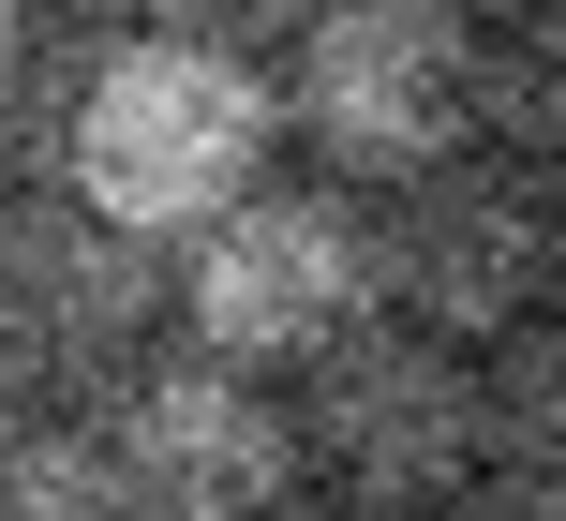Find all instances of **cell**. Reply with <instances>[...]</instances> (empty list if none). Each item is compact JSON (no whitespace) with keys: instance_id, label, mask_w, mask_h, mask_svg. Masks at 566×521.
<instances>
[{"instance_id":"cell-17","label":"cell","mask_w":566,"mask_h":521,"mask_svg":"<svg viewBox=\"0 0 566 521\" xmlns=\"http://www.w3.org/2000/svg\"><path fill=\"white\" fill-rule=\"evenodd\" d=\"M239 15H328V0H239Z\"/></svg>"},{"instance_id":"cell-16","label":"cell","mask_w":566,"mask_h":521,"mask_svg":"<svg viewBox=\"0 0 566 521\" xmlns=\"http://www.w3.org/2000/svg\"><path fill=\"white\" fill-rule=\"evenodd\" d=\"M283 521H358V507H328V492H298V507H283Z\"/></svg>"},{"instance_id":"cell-2","label":"cell","mask_w":566,"mask_h":521,"mask_svg":"<svg viewBox=\"0 0 566 521\" xmlns=\"http://www.w3.org/2000/svg\"><path fill=\"white\" fill-rule=\"evenodd\" d=\"M283 403H298L313 492L358 507V521H448L462 492H492V358L432 343L402 313H373L358 343H328Z\"/></svg>"},{"instance_id":"cell-8","label":"cell","mask_w":566,"mask_h":521,"mask_svg":"<svg viewBox=\"0 0 566 521\" xmlns=\"http://www.w3.org/2000/svg\"><path fill=\"white\" fill-rule=\"evenodd\" d=\"M478 135H492V164H522V179L566 194V0L478 30Z\"/></svg>"},{"instance_id":"cell-4","label":"cell","mask_w":566,"mask_h":521,"mask_svg":"<svg viewBox=\"0 0 566 521\" xmlns=\"http://www.w3.org/2000/svg\"><path fill=\"white\" fill-rule=\"evenodd\" d=\"M283 135L328 179H373V194L462 164V135H478V30L448 0H328V15H298Z\"/></svg>"},{"instance_id":"cell-9","label":"cell","mask_w":566,"mask_h":521,"mask_svg":"<svg viewBox=\"0 0 566 521\" xmlns=\"http://www.w3.org/2000/svg\"><path fill=\"white\" fill-rule=\"evenodd\" d=\"M0 521H135L119 447H105V417H90V403L15 417V433H0Z\"/></svg>"},{"instance_id":"cell-3","label":"cell","mask_w":566,"mask_h":521,"mask_svg":"<svg viewBox=\"0 0 566 521\" xmlns=\"http://www.w3.org/2000/svg\"><path fill=\"white\" fill-rule=\"evenodd\" d=\"M388 313V284H373V209L343 194V179H269L254 209H224V224L179 254V343L224 358V373L254 387H298L328 343H358V328Z\"/></svg>"},{"instance_id":"cell-10","label":"cell","mask_w":566,"mask_h":521,"mask_svg":"<svg viewBox=\"0 0 566 521\" xmlns=\"http://www.w3.org/2000/svg\"><path fill=\"white\" fill-rule=\"evenodd\" d=\"M492 477L566 492V313H537L522 343H492Z\"/></svg>"},{"instance_id":"cell-1","label":"cell","mask_w":566,"mask_h":521,"mask_svg":"<svg viewBox=\"0 0 566 521\" xmlns=\"http://www.w3.org/2000/svg\"><path fill=\"white\" fill-rule=\"evenodd\" d=\"M45 179L135 224L149 254H195L224 209L283 179V60L239 30H135V45H75L45 105Z\"/></svg>"},{"instance_id":"cell-15","label":"cell","mask_w":566,"mask_h":521,"mask_svg":"<svg viewBox=\"0 0 566 521\" xmlns=\"http://www.w3.org/2000/svg\"><path fill=\"white\" fill-rule=\"evenodd\" d=\"M30 179H45V164H0V238H15V194H30Z\"/></svg>"},{"instance_id":"cell-13","label":"cell","mask_w":566,"mask_h":521,"mask_svg":"<svg viewBox=\"0 0 566 521\" xmlns=\"http://www.w3.org/2000/svg\"><path fill=\"white\" fill-rule=\"evenodd\" d=\"M448 15H462V30H507V15H537V0H448Z\"/></svg>"},{"instance_id":"cell-14","label":"cell","mask_w":566,"mask_h":521,"mask_svg":"<svg viewBox=\"0 0 566 521\" xmlns=\"http://www.w3.org/2000/svg\"><path fill=\"white\" fill-rule=\"evenodd\" d=\"M15 417H30V373H15V343H0V433H15Z\"/></svg>"},{"instance_id":"cell-11","label":"cell","mask_w":566,"mask_h":521,"mask_svg":"<svg viewBox=\"0 0 566 521\" xmlns=\"http://www.w3.org/2000/svg\"><path fill=\"white\" fill-rule=\"evenodd\" d=\"M448 521H566V492H522V477H492V492H462Z\"/></svg>"},{"instance_id":"cell-12","label":"cell","mask_w":566,"mask_h":521,"mask_svg":"<svg viewBox=\"0 0 566 521\" xmlns=\"http://www.w3.org/2000/svg\"><path fill=\"white\" fill-rule=\"evenodd\" d=\"M15 89H30V0H0V119H15Z\"/></svg>"},{"instance_id":"cell-7","label":"cell","mask_w":566,"mask_h":521,"mask_svg":"<svg viewBox=\"0 0 566 521\" xmlns=\"http://www.w3.org/2000/svg\"><path fill=\"white\" fill-rule=\"evenodd\" d=\"M105 447H119V492H135V521H283L298 507V403L254 373H224V358L165 343L149 373H119L105 403Z\"/></svg>"},{"instance_id":"cell-5","label":"cell","mask_w":566,"mask_h":521,"mask_svg":"<svg viewBox=\"0 0 566 521\" xmlns=\"http://www.w3.org/2000/svg\"><path fill=\"white\" fill-rule=\"evenodd\" d=\"M373 284H388L402 328L492 358L537 313H566V194L522 179V164H492V149H462V164L373 194Z\"/></svg>"},{"instance_id":"cell-6","label":"cell","mask_w":566,"mask_h":521,"mask_svg":"<svg viewBox=\"0 0 566 521\" xmlns=\"http://www.w3.org/2000/svg\"><path fill=\"white\" fill-rule=\"evenodd\" d=\"M179 328V254H149L135 224H105L90 194H60V179H30L15 194V238H0V343H15V373H45L60 403H105L119 373H149Z\"/></svg>"}]
</instances>
